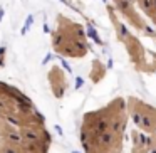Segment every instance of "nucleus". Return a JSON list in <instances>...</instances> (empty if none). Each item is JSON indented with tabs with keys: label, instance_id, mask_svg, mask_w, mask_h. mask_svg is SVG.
<instances>
[{
	"label": "nucleus",
	"instance_id": "3",
	"mask_svg": "<svg viewBox=\"0 0 156 153\" xmlns=\"http://www.w3.org/2000/svg\"><path fill=\"white\" fill-rule=\"evenodd\" d=\"M87 31H89V35H91V37L94 39L96 42H98V44H101V39H99V35H98V34H96V31H94V29H92V27H89Z\"/></svg>",
	"mask_w": 156,
	"mask_h": 153
},
{
	"label": "nucleus",
	"instance_id": "2",
	"mask_svg": "<svg viewBox=\"0 0 156 153\" xmlns=\"http://www.w3.org/2000/svg\"><path fill=\"white\" fill-rule=\"evenodd\" d=\"M49 81H51V88L55 98H62L67 89V79L62 74V71L59 67H52V71L49 72Z\"/></svg>",
	"mask_w": 156,
	"mask_h": 153
},
{
	"label": "nucleus",
	"instance_id": "1",
	"mask_svg": "<svg viewBox=\"0 0 156 153\" xmlns=\"http://www.w3.org/2000/svg\"><path fill=\"white\" fill-rule=\"evenodd\" d=\"M128 106L122 98L82 118L81 145L86 153H121Z\"/></svg>",
	"mask_w": 156,
	"mask_h": 153
},
{
	"label": "nucleus",
	"instance_id": "4",
	"mask_svg": "<svg viewBox=\"0 0 156 153\" xmlns=\"http://www.w3.org/2000/svg\"><path fill=\"white\" fill-rule=\"evenodd\" d=\"M5 64V47H0V67Z\"/></svg>",
	"mask_w": 156,
	"mask_h": 153
}]
</instances>
